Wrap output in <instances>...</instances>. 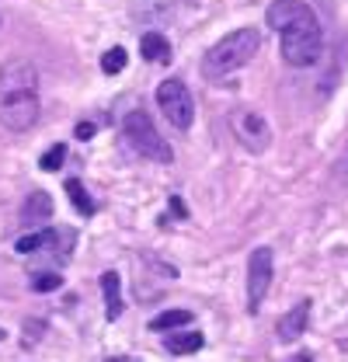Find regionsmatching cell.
<instances>
[{"mask_svg":"<svg viewBox=\"0 0 348 362\" xmlns=\"http://www.w3.org/2000/svg\"><path fill=\"white\" fill-rule=\"evenodd\" d=\"M261 35L258 28H237L230 35H223L216 45H209V52L202 56V77L206 81H223L226 74L240 70L251 63V56L258 52Z\"/></svg>","mask_w":348,"mask_h":362,"instance_id":"6da1fadb","label":"cell"},{"mask_svg":"<svg viewBox=\"0 0 348 362\" xmlns=\"http://www.w3.org/2000/svg\"><path fill=\"white\" fill-rule=\"evenodd\" d=\"M279 45H282V59L289 66H313L324 52V35H320V21L317 18H306V21H296L289 28L279 32Z\"/></svg>","mask_w":348,"mask_h":362,"instance_id":"7a4b0ae2","label":"cell"},{"mask_svg":"<svg viewBox=\"0 0 348 362\" xmlns=\"http://www.w3.org/2000/svg\"><path fill=\"white\" fill-rule=\"evenodd\" d=\"M122 133H126V143L139 157H150L157 164H171L174 160V150L168 146V139L157 133V126H153V119L146 112H139V108L129 112L126 122H122Z\"/></svg>","mask_w":348,"mask_h":362,"instance_id":"3957f363","label":"cell"},{"mask_svg":"<svg viewBox=\"0 0 348 362\" xmlns=\"http://www.w3.org/2000/svg\"><path fill=\"white\" fill-rule=\"evenodd\" d=\"M157 105H161V112H164V119L171 122L174 129H192V122H195V98H192V90L185 81H164L161 88H157Z\"/></svg>","mask_w":348,"mask_h":362,"instance_id":"277c9868","label":"cell"},{"mask_svg":"<svg viewBox=\"0 0 348 362\" xmlns=\"http://www.w3.org/2000/svg\"><path fill=\"white\" fill-rule=\"evenodd\" d=\"M230 133L237 136V143L251 153H265L272 146V129L265 122V115L255 108H233L230 112Z\"/></svg>","mask_w":348,"mask_h":362,"instance_id":"5b68a950","label":"cell"},{"mask_svg":"<svg viewBox=\"0 0 348 362\" xmlns=\"http://www.w3.org/2000/svg\"><path fill=\"white\" fill-rule=\"evenodd\" d=\"M272 275H275V255L272 247H255L251 258H248V310L258 314L261 303H265V293L272 286Z\"/></svg>","mask_w":348,"mask_h":362,"instance_id":"8992f818","label":"cell"},{"mask_svg":"<svg viewBox=\"0 0 348 362\" xmlns=\"http://www.w3.org/2000/svg\"><path fill=\"white\" fill-rule=\"evenodd\" d=\"M42 115L39 94H18V98H4L0 101V126L11 133H28Z\"/></svg>","mask_w":348,"mask_h":362,"instance_id":"52a82bcc","label":"cell"},{"mask_svg":"<svg viewBox=\"0 0 348 362\" xmlns=\"http://www.w3.org/2000/svg\"><path fill=\"white\" fill-rule=\"evenodd\" d=\"M18 94H39V70L28 59H7L0 66V101Z\"/></svg>","mask_w":348,"mask_h":362,"instance_id":"ba28073f","label":"cell"},{"mask_svg":"<svg viewBox=\"0 0 348 362\" xmlns=\"http://www.w3.org/2000/svg\"><path fill=\"white\" fill-rule=\"evenodd\" d=\"M306 18H317V14H313V7L303 4V0H275V4H268V11H265V25L275 28V32H282V28H289V25H296V21H306Z\"/></svg>","mask_w":348,"mask_h":362,"instance_id":"9c48e42d","label":"cell"},{"mask_svg":"<svg viewBox=\"0 0 348 362\" xmlns=\"http://www.w3.org/2000/svg\"><path fill=\"white\" fill-rule=\"evenodd\" d=\"M310 310H313V303L310 300H300L289 314H282L279 317V327H275V334H279V341H296L300 334L306 331V320H310Z\"/></svg>","mask_w":348,"mask_h":362,"instance_id":"30bf717a","label":"cell"},{"mask_svg":"<svg viewBox=\"0 0 348 362\" xmlns=\"http://www.w3.org/2000/svg\"><path fill=\"white\" fill-rule=\"evenodd\" d=\"M101 293H105V317L119 320L122 317V279H119V272H101Z\"/></svg>","mask_w":348,"mask_h":362,"instance_id":"8fae6325","label":"cell"},{"mask_svg":"<svg viewBox=\"0 0 348 362\" xmlns=\"http://www.w3.org/2000/svg\"><path fill=\"white\" fill-rule=\"evenodd\" d=\"M56 237H59V230L42 226V230H35V233H25V237H18L14 251H18V255H35V251H45V247H56Z\"/></svg>","mask_w":348,"mask_h":362,"instance_id":"7c38bea8","label":"cell"},{"mask_svg":"<svg viewBox=\"0 0 348 362\" xmlns=\"http://www.w3.org/2000/svg\"><path fill=\"white\" fill-rule=\"evenodd\" d=\"M202 345H206V338L199 331H174V334H168V352L171 356H195Z\"/></svg>","mask_w":348,"mask_h":362,"instance_id":"4fadbf2b","label":"cell"},{"mask_svg":"<svg viewBox=\"0 0 348 362\" xmlns=\"http://www.w3.org/2000/svg\"><path fill=\"white\" fill-rule=\"evenodd\" d=\"M63 188H66V195H70V202H74V209H77V213H81L84 220H87V216H94V213H98V202H94V199L87 195L84 181L66 178V185H63Z\"/></svg>","mask_w":348,"mask_h":362,"instance_id":"5bb4252c","label":"cell"},{"mask_svg":"<svg viewBox=\"0 0 348 362\" xmlns=\"http://www.w3.org/2000/svg\"><path fill=\"white\" fill-rule=\"evenodd\" d=\"M139 52H143V59L157 63V59H168V56H171V42H168L161 32H146V35L139 39Z\"/></svg>","mask_w":348,"mask_h":362,"instance_id":"9a60e30c","label":"cell"},{"mask_svg":"<svg viewBox=\"0 0 348 362\" xmlns=\"http://www.w3.org/2000/svg\"><path fill=\"white\" fill-rule=\"evenodd\" d=\"M21 213H25V220H49V216H52V199H49V192H28Z\"/></svg>","mask_w":348,"mask_h":362,"instance_id":"2e32d148","label":"cell"},{"mask_svg":"<svg viewBox=\"0 0 348 362\" xmlns=\"http://www.w3.org/2000/svg\"><path fill=\"white\" fill-rule=\"evenodd\" d=\"M195 317L188 314V310H164V314H157L150 320V331H178V327H188Z\"/></svg>","mask_w":348,"mask_h":362,"instance_id":"e0dca14e","label":"cell"},{"mask_svg":"<svg viewBox=\"0 0 348 362\" xmlns=\"http://www.w3.org/2000/svg\"><path fill=\"white\" fill-rule=\"evenodd\" d=\"M126 63H129V56H126L122 45H115V49H108V52L101 56V70H105V74H122Z\"/></svg>","mask_w":348,"mask_h":362,"instance_id":"ac0fdd59","label":"cell"},{"mask_svg":"<svg viewBox=\"0 0 348 362\" xmlns=\"http://www.w3.org/2000/svg\"><path fill=\"white\" fill-rule=\"evenodd\" d=\"M63 160H66V143H56V146H49V150L42 153L39 168H42V171H59Z\"/></svg>","mask_w":348,"mask_h":362,"instance_id":"d6986e66","label":"cell"},{"mask_svg":"<svg viewBox=\"0 0 348 362\" xmlns=\"http://www.w3.org/2000/svg\"><path fill=\"white\" fill-rule=\"evenodd\" d=\"M28 286H32L35 293H52V289L63 286V275H56V272H35Z\"/></svg>","mask_w":348,"mask_h":362,"instance_id":"ffe728a7","label":"cell"},{"mask_svg":"<svg viewBox=\"0 0 348 362\" xmlns=\"http://www.w3.org/2000/svg\"><path fill=\"white\" fill-rule=\"evenodd\" d=\"M45 331V320H28L25 324V345H32V341H39V334Z\"/></svg>","mask_w":348,"mask_h":362,"instance_id":"44dd1931","label":"cell"},{"mask_svg":"<svg viewBox=\"0 0 348 362\" xmlns=\"http://www.w3.org/2000/svg\"><path fill=\"white\" fill-rule=\"evenodd\" d=\"M74 136L84 143V139H91L94 136V122H77V129H74Z\"/></svg>","mask_w":348,"mask_h":362,"instance_id":"7402d4cb","label":"cell"},{"mask_svg":"<svg viewBox=\"0 0 348 362\" xmlns=\"http://www.w3.org/2000/svg\"><path fill=\"white\" fill-rule=\"evenodd\" d=\"M171 209H174V213H178V216H181V220H185V216H188V213H185V202H181V199H178V195H174V199H171Z\"/></svg>","mask_w":348,"mask_h":362,"instance_id":"603a6c76","label":"cell"},{"mask_svg":"<svg viewBox=\"0 0 348 362\" xmlns=\"http://www.w3.org/2000/svg\"><path fill=\"white\" fill-rule=\"evenodd\" d=\"M289 362H313V359H310V356H293Z\"/></svg>","mask_w":348,"mask_h":362,"instance_id":"cb8c5ba5","label":"cell"},{"mask_svg":"<svg viewBox=\"0 0 348 362\" xmlns=\"http://www.w3.org/2000/svg\"><path fill=\"white\" fill-rule=\"evenodd\" d=\"M342 178H348V157L342 160Z\"/></svg>","mask_w":348,"mask_h":362,"instance_id":"d4e9b609","label":"cell"},{"mask_svg":"<svg viewBox=\"0 0 348 362\" xmlns=\"http://www.w3.org/2000/svg\"><path fill=\"white\" fill-rule=\"evenodd\" d=\"M4 338H7V331H4V327H0V341H4Z\"/></svg>","mask_w":348,"mask_h":362,"instance_id":"484cf974","label":"cell"},{"mask_svg":"<svg viewBox=\"0 0 348 362\" xmlns=\"http://www.w3.org/2000/svg\"><path fill=\"white\" fill-rule=\"evenodd\" d=\"M105 362H126V359H105Z\"/></svg>","mask_w":348,"mask_h":362,"instance_id":"4316f807","label":"cell"},{"mask_svg":"<svg viewBox=\"0 0 348 362\" xmlns=\"http://www.w3.org/2000/svg\"><path fill=\"white\" fill-rule=\"evenodd\" d=\"M0 25H4V21H0Z\"/></svg>","mask_w":348,"mask_h":362,"instance_id":"83f0119b","label":"cell"}]
</instances>
